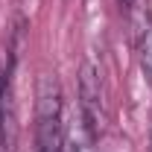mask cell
I'll use <instances>...</instances> for the list:
<instances>
[{
  "mask_svg": "<svg viewBox=\"0 0 152 152\" xmlns=\"http://www.w3.org/2000/svg\"><path fill=\"white\" fill-rule=\"evenodd\" d=\"M64 108L56 73H41L35 85V143L32 152H64Z\"/></svg>",
  "mask_w": 152,
  "mask_h": 152,
  "instance_id": "cell-1",
  "label": "cell"
},
{
  "mask_svg": "<svg viewBox=\"0 0 152 152\" xmlns=\"http://www.w3.org/2000/svg\"><path fill=\"white\" fill-rule=\"evenodd\" d=\"M79 99H82V123L94 140L99 134V76H96L94 64L82 67V79H79Z\"/></svg>",
  "mask_w": 152,
  "mask_h": 152,
  "instance_id": "cell-2",
  "label": "cell"
},
{
  "mask_svg": "<svg viewBox=\"0 0 152 152\" xmlns=\"http://www.w3.org/2000/svg\"><path fill=\"white\" fill-rule=\"evenodd\" d=\"M134 50H137V64L146 76V82L152 85V18L143 15L134 32Z\"/></svg>",
  "mask_w": 152,
  "mask_h": 152,
  "instance_id": "cell-3",
  "label": "cell"
},
{
  "mask_svg": "<svg viewBox=\"0 0 152 152\" xmlns=\"http://www.w3.org/2000/svg\"><path fill=\"white\" fill-rule=\"evenodd\" d=\"M120 3H123V6H132V0H120Z\"/></svg>",
  "mask_w": 152,
  "mask_h": 152,
  "instance_id": "cell-4",
  "label": "cell"
}]
</instances>
